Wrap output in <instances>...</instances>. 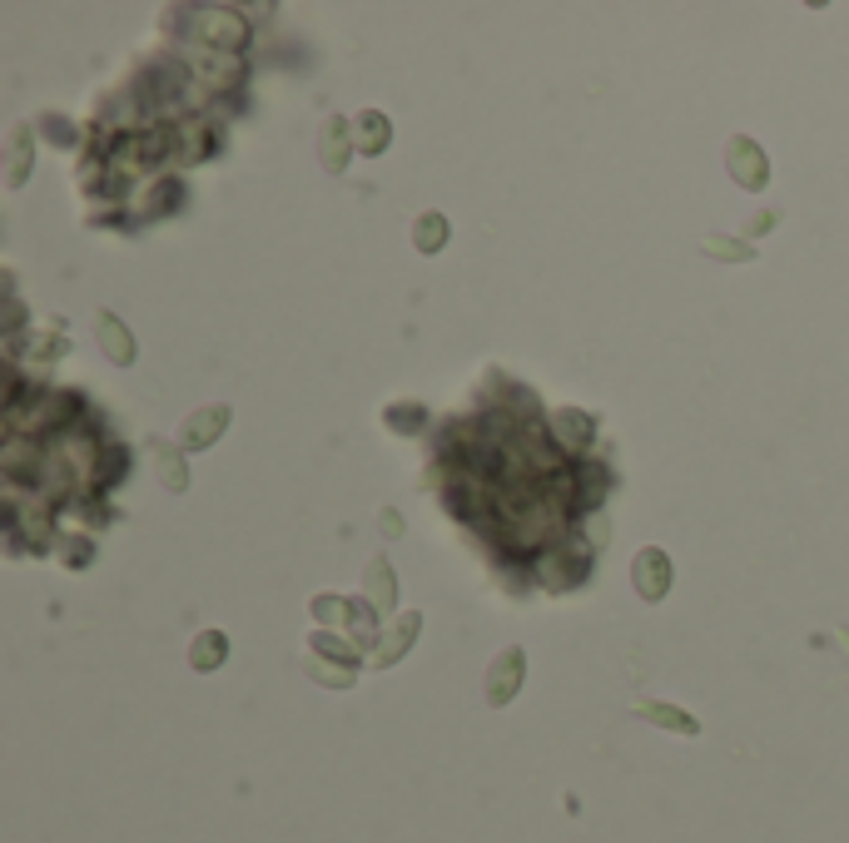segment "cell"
I'll list each match as a JSON object with an SVG mask.
<instances>
[{
    "mask_svg": "<svg viewBox=\"0 0 849 843\" xmlns=\"http://www.w3.org/2000/svg\"><path fill=\"white\" fill-rule=\"evenodd\" d=\"M522 670H527L522 650H502V655H497V665H492V675H487V700H492V704L512 700V690L522 685Z\"/></svg>",
    "mask_w": 849,
    "mask_h": 843,
    "instance_id": "6da1fadb",
    "label": "cell"
},
{
    "mask_svg": "<svg viewBox=\"0 0 849 843\" xmlns=\"http://www.w3.org/2000/svg\"><path fill=\"white\" fill-rule=\"evenodd\" d=\"M159 466H164L169 486H174V492H184V466H179V452H174V446H159Z\"/></svg>",
    "mask_w": 849,
    "mask_h": 843,
    "instance_id": "30bf717a",
    "label": "cell"
},
{
    "mask_svg": "<svg viewBox=\"0 0 849 843\" xmlns=\"http://www.w3.org/2000/svg\"><path fill=\"white\" fill-rule=\"evenodd\" d=\"M636 714H641V720H651V724H661V730H681V734H696V730H700L691 714L671 710V704H636Z\"/></svg>",
    "mask_w": 849,
    "mask_h": 843,
    "instance_id": "8992f818",
    "label": "cell"
},
{
    "mask_svg": "<svg viewBox=\"0 0 849 843\" xmlns=\"http://www.w3.org/2000/svg\"><path fill=\"white\" fill-rule=\"evenodd\" d=\"M219 655H224V635H204L194 640V670H214Z\"/></svg>",
    "mask_w": 849,
    "mask_h": 843,
    "instance_id": "ba28073f",
    "label": "cell"
},
{
    "mask_svg": "<svg viewBox=\"0 0 849 843\" xmlns=\"http://www.w3.org/2000/svg\"><path fill=\"white\" fill-rule=\"evenodd\" d=\"M710 253H726V259H746V243H730V239H706Z\"/></svg>",
    "mask_w": 849,
    "mask_h": 843,
    "instance_id": "4fadbf2b",
    "label": "cell"
},
{
    "mask_svg": "<svg viewBox=\"0 0 849 843\" xmlns=\"http://www.w3.org/2000/svg\"><path fill=\"white\" fill-rule=\"evenodd\" d=\"M631 575H636V591H641L646 601H661L666 581H671V561H666L661 551H641L636 565H631Z\"/></svg>",
    "mask_w": 849,
    "mask_h": 843,
    "instance_id": "7a4b0ae2",
    "label": "cell"
},
{
    "mask_svg": "<svg viewBox=\"0 0 849 843\" xmlns=\"http://www.w3.org/2000/svg\"><path fill=\"white\" fill-rule=\"evenodd\" d=\"M353 130H363V134H368V154H378V149L388 144V120H383V114H363V120H358Z\"/></svg>",
    "mask_w": 849,
    "mask_h": 843,
    "instance_id": "9c48e42d",
    "label": "cell"
},
{
    "mask_svg": "<svg viewBox=\"0 0 849 843\" xmlns=\"http://www.w3.org/2000/svg\"><path fill=\"white\" fill-rule=\"evenodd\" d=\"M730 174L740 179V189H760L766 184V154L750 140H730Z\"/></svg>",
    "mask_w": 849,
    "mask_h": 843,
    "instance_id": "3957f363",
    "label": "cell"
},
{
    "mask_svg": "<svg viewBox=\"0 0 849 843\" xmlns=\"http://www.w3.org/2000/svg\"><path fill=\"white\" fill-rule=\"evenodd\" d=\"M418 223H422V229H418V249L422 253H432L442 239H448V219H442V213H422Z\"/></svg>",
    "mask_w": 849,
    "mask_h": 843,
    "instance_id": "52a82bcc",
    "label": "cell"
},
{
    "mask_svg": "<svg viewBox=\"0 0 849 843\" xmlns=\"http://www.w3.org/2000/svg\"><path fill=\"white\" fill-rule=\"evenodd\" d=\"M100 343H104V352H110L114 362H130L134 358V343H130V333H124V323H114L110 313H100Z\"/></svg>",
    "mask_w": 849,
    "mask_h": 843,
    "instance_id": "5b68a950",
    "label": "cell"
},
{
    "mask_svg": "<svg viewBox=\"0 0 849 843\" xmlns=\"http://www.w3.org/2000/svg\"><path fill=\"white\" fill-rule=\"evenodd\" d=\"M412 635H418V615H408V625H402V631H388V640H383V660H392V655H398V650L408 645Z\"/></svg>",
    "mask_w": 849,
    "mask_h": 843,
    "instance_id": "8fae6325",
    "label": "cell"
},
{
    "mask_svg": "<svg viewBox=\"0 0 849 843\" xmlns=\"http://www.w3.org/2000/svg\"><path fill=\"white\" fill-rule=\"evenodd\" d=\"M561 432H567L571 436V442H587V432H591V426H587V418H581V412H561Z\"/></svg>",
    "mask_w": 849,
    "mask_h": 843,
    "instance_id": "7c38bea8",
    "label": "cell"
},
{
    "mask_svg": "<svg viewBox=\"0 0 849 843\" xmlns=\"http://www.w3.org/2000/svg\"><path fill=\"white\" fill-rule=\"evenodd\" d=\"M373 595L388 605V565L383 561H373Z\"/></svg>",
    "mask_w": 849,
    "mask_h": 843,
    "instance_id": "5bb4252c",
    "label": "cell"
},
{
    "mask_svg": "<svg viewBox=\"0 0 849 843\" xmlns=\"http://www.w3.org/2000/svg\"><path fill=\"white\" fill-rule=\"evenodd\" d=\"M229 426V408H204V412H194V418L184 422V432H179V442L184 446H209L219 432Z\"/></svg>",
    "mask_w": 849,
    "mask_h": 843,
    "instance_id": "277c9868",
    "label": "cell"
}]
</instances>
